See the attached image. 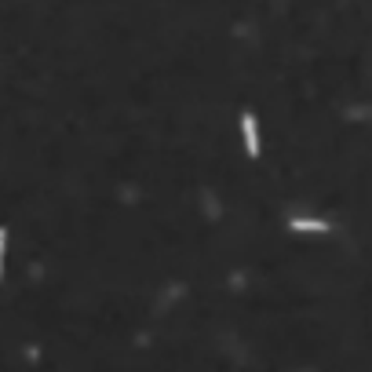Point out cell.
Segmentation results:
<instances>
[{
  "instance_id": "obj_1",
  "label": "cell",
  "mask_w": 372,
  "mask_h": 372,
  "mask_svg": "<svg viewBox=\"0 0 372 372\" xmlns=\"http://www.w3.org/2000/svg\"><path fill=\"white\" fill-rule=\"evenodd\" d=\"M241 132H245L248 157H260V128H255V113H241Z\"/></svg>"
},
{
  "instance_id": "obj_2",
  "label": "cell",
  "mask_w": 372,
  "mask_h": 372,
  "mask_svg": "<svg viewBox=\"0 0 372 372\" xmlns=\"http://www.w3.org/2000/svg\"><path fill=\"white\" fill-rule=\"evenodd\" d=\"M288 230H296V234H329V223H325V219H303V216H292V219H288Z\"/></svg>"
},
{
  "instance_id": "obj_3",
  "label": "cell",
  "mask_w": 372,
  "mask_h": 372,
  "mask_svg": "<svg viewBox=\"0 0 372 372\" xmlns=\"http://www.w3.org/2000/svg\"><path fill=\"white\" fill-rule=\"evenodd\" d=\"M4 248H8V230L0 226V270H4Z\"/></svg>"
}]
</instances>
